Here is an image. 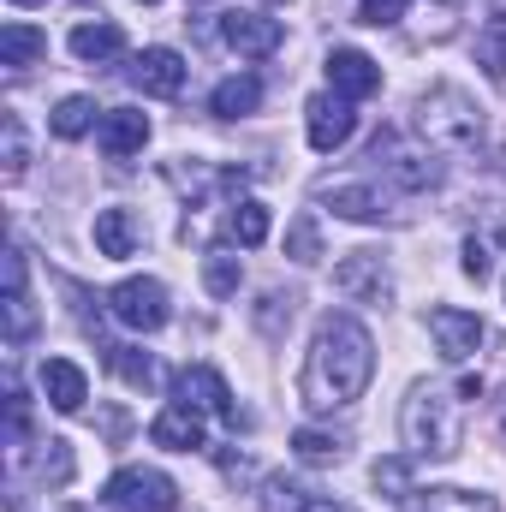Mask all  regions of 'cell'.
<instances>
[{
	"label": "cell",
	"mask_w": 506,
	"mask_h": 512,
	"mask_svg": "<svg viewBox=\"0 0 506 512\" xmlns=\"http://www.w3.org/2000/svg\"><path fill=\"white\" fill-rule=\"evenodd\" d=\"M376 376V340L358 316L346 310H328L316 322V340L304 352V376H298V393L310 411H346L352 399H364V387Z\"/></svg>",
	"instance_id": "6da1fadb"
},
{
	"label": "cell",
	"mask_w": 506,
	"mask_h": 512,
	"mask_svg": "<svg viewBox=\"0 0 506 512\" xmlns=\"http://www.w3.org/2000/svg\"><path fill=\"white\" fill-rule=\"evenodd\" d=\"M483 382L465 376L459 387L441 382H417L405 393V411H399V435H405V453L411 459H453L459 441H465V399H477Z\"/></svg>",
	"instance_id": "7a4b0ae2"
},
{
	"label": "cell",
	"mask_w": 506,
	"mask_h": 512,
	"mask_svg": "<svg viewBox=\"0 0 506 512\" xmlns=\"http://www.w3.org/2000/svg\"><path fill=\"white\" fill-rule=\"evenodd\" d=\"M411 131L435 155H477L483 149V108L459 84H429L411 102Z\"/></svg>",
	"instance_id": "3957f363"
},
{
	"label": "cell",
	"mask_w": 506,
	"mask_h": 512,
	"mask_svg": "<svg viewBox=\"0 0 506 512\" xmlns=\"http://www.w3.org/2000/svg\"><path fill=\"white\" fill-rule=\"evenodd\" d=\"M370 161H376V173H387L399 191H435L441 185V155L423 149V143H405L399 131H376Z\"/></svg>",
	"instance_id": "277c9868"
},
{
	"label": "cell",
	"mask_w": 506,
	"mask_h": 512,
	"mask_svg": "<svg viewBox=\"0 0 506 512\" xmlns=\"http://www.w3.org/2000/svg\"><path fill=\"white\" fill-rule=\"evenodd\" d=\"M102 507L108 512H179V483L155 465H126L108 477L102 489Z\"/></svg>",
	"instance_id": "5b68a950"
},
{
	"label": "cell",
	"mask_w": 506,
	"mask_h": 512,
	"mask_svg": "<svg viewBox=\"0 0 506 512\" xmlns=\"http://www.w3.org/2000/svg\"><path fill=\"white\" fill-rule=\"evenodd\" d=\"M108 310H114V322L131 328V334H155V328H167V316H173L167 286H161L155 274H131V280H120V286L108 292Z\"/></svg>",
	"instance_id": "8992f818"
},
{
	"label": "cell",
	"mask_w": 506,
	"mask_h": 512,
	"mask_svg": "<svg viewBox=\"0 0 506 512\" xmlns=\"http://www.w3.org/2000/svg\"><path fill=\"white\" fill-rule=\"evenodd\" d=\"M334 286H340V298H352V304H376V310L393 304V268H387L381 251H346L340 268H334Z\"/></svg>",
	"instance_id": "52a82bcc"
},
{
	"label": "cell",
	"mask_w": 506,
	"mask_h": 512,
	"mask_svg": "<svg viewBox=\"0 0 506 512\" xmlns=\"http://www.w3.org/2000/svg\"><path fill=\"white\" fill-rule=\"evenodd\" d=\"M173 399H185V405H197L203 417H221V423H245L239 417V399H233V387L221 382V370H209V364H191V370H179L173 376Z\"/></svg>",
	"instance_id": "ba28073f"
},
{
	"label": "cell",
	"mask_w": 506,
	"mask_h": 512,
	"mask_svg": "<svg viewBox=\"0 0 506 512\" xmlns=\"http://www.w3.org/2000/svg\"><path fill=\"white\" fill-rule=\"evenodd\" d=\"M429 340H435V352L447 364H471L477 346H483V316H471L459 304H435L429 310Z\"/></svg>",
	"instance_id": "9c48e42d"
},
{
	"label": "cell",
	"mask_w": 506,
	"mask_h": 512,
	"mask_svg": "<svg viewBox=\"0 0 506 512\" xmlns=\"http://www.w3.org/2000/svg\"><path fill=\"white\" fill-rule=\"evenodd\" d=\"M0 316H6V346H24L36 334V304H30V262L24 245L6 251V292H0Z\"/></svg>",
	"instance_id": "30bf717a"
},
{
	"label": "cell",
	"mask_w": 506,
	"mask_h": 512,
	"mask_svg": "<svg viewBox=\"0 0 506 512\" xmlns=\"http://www.w3.org/2000/svg\"><path fill=\"white\" fill-rule=\"evenodd\" d=\"M304 131H310V149H316V155H334L340 143H352L358 114H352V102H346V96L322 90V96H310V102H304Z\"/></svg>",
	"instance_id": "8fae6325"
},
{
	"label": "cell",
	"mask_w": 506,
	"mask_h": 512,
	"mask_svg": "<svg viewBox=\"0 0 506 512\" xmlns=\"http://www.w3.org/2000/svg\"><path fill=\"white\" fill-rule=\"evenodd\" d=\"M221 42H227L239 60H268V54L286 42V30H280V18H268V12H227V18H221Z\"/></svg>",
	"instance_id": "7c38bea8"
},
{
	"label": "cell",
	"mask_w": 506,
	"mask_h": 512,
	"mask_svg": "<svg viewBox=\"0 0 506 512\" xmlns=\"http://www.w3.org/2000/svg\"><path fill=\"white\" fill-rule=\"evenodd\" d=\"M149 441H155V447H167V453H203V447H209L203 411H197V405H185V399L161 405V411H155V423H149Z\"/></svg>",
	"instance_id": "4fadbf2b"
},
{
	"label": "cell",
	"mask_w": 506,
	"mask_h": 512,
	"mask_svg": "<svg viewBox=\"0 0 506 512\" xmlns=\"http://www.w3.org/2000/svg\"><path fill=\"white\" fill-rule=\"evenodd\" d=\"M131 84H137L143 96L173 102V96L185 90V54H179V48H143V54L131 60Z\"/></svg>",
	"instance_id": "5bb4252c"
},
{
	"label": "cell",
	"mask_w": 506,
	"mask_h": 512,
	"mask_svg": "<svg viewBox=\"0 0 506 512\" xmlns=\"http://www.w3.org/2000/svg\"><path fill=\"white\" fill-rule=\"evenodd\" d=\"M328 90L346 96V102H364V96L381 90V66L364 48H334V54H328Z\"/></svg>",
	"instance_id": "9a60e30c"
},
{
	"label": "cell",
	"mask_w": 506,
	"mask_h": 512,
	"mask_svg": "<svg viewBox=\"0 0 506 512\" xmlns=\"http://www.w3.org/2000/svg\"><path fill=\"white\" fill-rule=\"evenodd\" d=\"M322 203H328L340 221H358V227H381V221L399 215L381 185H334V191H322Z\"/></svg>",
	"instance_id": "2e32d148"
},
{
	"label": "cell",
	"mask_w": 506,
	"mask_h": 512,
	"mask_svg": "<svg viewBox=\"0 0 506 512\" xmlns=\"http://www.w3.org/2000/svg\"><path fill=\"white\" fill-rule=\"evenodd\" d=\"M96 143H102L108 161L143 155V143H149V114H143V108H108L102 126H96Z\"/></svg>",
	"instance_id": "e0dca14e"
},
{
	"label": "cell",
	"mask_w": 506,
	"mask_h": 512,
	"mask_svg": "<svg viewBox=\"0 0 506 512\" xmlns=\"http://www.w3.org/2000/svg\"><path fill=\"white\" fill-rule=\"evenodd\" d=\"M256 507L262 512H358V507H346V501H334V495H322V489L292 483V477H268L262 495H256Z\"/></svg>",
	"instance_id": "ac0fdd59"
},
{
	"label": "cell",
	"mask_w": 506,
	"mask_h": 512,
	"mask_svg": "<svg viewBox=\"0 0 506 512\" xmlns=\"http://www.w3.org/2000/svg\"><path fill=\"white\" fill-rule=\"evenodd\" d=\"M36 382H42V393H48L54 411H84V399H90V376H84L72 358H42Z\"/></svg>",
	"instance_id": "d6986e66"
},
{
	"label": "cell",
	"mask_w": 506,
	"mask_h": 512,
	"mask_svg": "<svg viewBox=\"0 0 506 512\" xmlns=\"http://www.w3.org/2000/svg\"><path fill=\"white\" fill-rule=\"evenodd\" d=\"M66 48H72L84 66H108V60H120V54H126V30H120V24H108V18H102V24H78V30L66 36Z\"/></svg>",
	"instance_id": "ffe728a7"
},
{
	"label": "cell",
	"mask_w": 506,
	"mask_h": 512,
	"mask_svg": "<svg viewBox=\"0 0 506 512\" xmlns=\"http://www.w3.org/2000/svg\"><path fill=\"white\" fill-rule=\"evenodd\" d=\"M256 108H262V78H251V72L221 78V84L209 90V114H215V120H245Z\"/></svg>",
	"instance_id": "44dd1931"
},
{
	"label": "cell",
	"mask_w": 506,
	"mask_h": 512,
	"mask_svg": "<svg viewBox=\"0 0 506 512\" xmlns=\"http://www.w3.org/2000/svg\"><path fill=\"white\" fill-rule=\"evenodd\" d=\"M137 245H143V221H137L131 209H102V215H96V251L102 256L120 262V256H131Z\"/></svg>",
	"instance_id": "7402d4cb"
},
{
	"label": "cell",
	"mask_w": 506,
	"mask_h": 512,
	"mask_svg": "<svg viewBox=\"0 0 506 512\" xmlns=\"http://www.w3.org/2000/svg\"><path fill=\"white\" fill-rule=\"evenodd\" d=\"M42 54H48V36H42L36 24L12 18V24L0 30V66H6V72H24V66H36Z\"/></svg>",
	"instance_id": "603a6c76"
},
{
	"label": "cell",
	"mask_w": 506,
	"mask_h": 512,
	"mask_svg": "<svg viewBox=\"0 0 506 512\" xmlns=\"http://www.w3.org/2000/svg\"><path fill=\"white\" fill-rule=\"evenodd\" d=\"M346 447H352V441H346L340 429H316V423H304V429L292 435V453H298L304 465H340Z\"/></svg>",
	"instance_id": "cb8c5ba5"
},
{
	"label": "cell",
	"mask_w": 506,
	"mask_h": 512,
	"mask_svg": "<svg viewBox=\"0 0 506 512\" xmlns=\"http://www.w3.org/2000/svg\"><path fill=\"white\" fill-rule=\"evenodd\" d=\"M0 173H6V185H18L30 173V137H24L18 114H0Z\"/></svg>",
	"instance_id": "d4e9b609"
},
{
	"label": "cell",
	"mask_w": 506,
	"mask_h": 512,
	"mask_svg": "<svg viewBox=\"0 0 506 512\" xmlns=\"http://www.w3.org/2000/svg\"><path fill=\"white\" fill-rule=\"evenodd\" d=\"M477 66L489 72L495 90H506V6L483 24V36H477Z\"/></svg>",
	"instance_id": "484cf974"
},
{
	"label": "cell",
	"mask_w": 506,
	"mask_h": 512,
	"mask_svg": "<svg viewBox=\"0 0 506 512\" xmlns=\"http://www.w3.org/2000/svg\"><path fill=\"white\" fill-rule=\"evenodd\" d=\"M221 227H227V239H233V245H245V251H251V245L268 239V209L245 197V203H233V209H227V221H221Z\"/></svg>",
	"instance_id": "4316f807"
},
{
	"label": "cell",
	"mask_w": 506,
	"mask_h": 512,
	"mask_svg": "<svg viewBox=\"0 0 506 512\" xmlns=\"http://www.w3.org/2000/svg\"><path fill=\"white\" fill-rule=\"evenodd\" d=\"M96 114H102V108H96L90 96H66V102L54 108V137H66V143H72V137H84V131H96V126H102Z\"/></svg>",
	"instance_id": "83f0119b"
},
{
	"label": "cell",
	"mask_w": 506,
	"mask_h": 512,
	"mask_svg": "<svg viewBox=\"0 0 506 512\" xmlns=\"http://www.w3.org/2000/svg\"><path fill=\"white\" fill-rule=\"evenodd\" d=\"M239 280H245V268H239V256L233 251H209L203 256V286H209L215 298H233Z\"/></svg>",
	"instance_id": "f1b7e54d"
},
{
	"label": "cell",
	"mask_w": 506,
	"mask_h": 512,
	"mask_svg": "<svg viewBox=\"0 0 506 512\" xmlns=\"http://www.w3.org/2000/svg\"><path fill=\"white\" fill-rule=\"evenodd\" d=\"M411 501H417V507H423V512H501V507H495V501H477L471 489H429V495L417 489Z\"/></svg>",
	"instance_id": "f546056e"
},
{
	"label": "cell",
	"mask_w": 506,
	"mask_h": 512,
	"mask_svg": "<svg viewBox=\"0 0 506 512\" xmlns=\"http://www.w3.org/2000/svg\"><path fill=\"white\" fill-rule=\"evenodd\" d=\"M108 352V370L131 387H149L155 382V364H149V352H137V346H102Z\"/></svg>",
	"instance_id": "4dcf8cb0"
},
{
	"label": "cell",
	"mask_w": 506,
	"mask_h": 512,
	"mask_svg": "<svg viewBox=\"0 0 506 512\" xmlns=\"http://www.w3.org/2000/svg\"><path fill=\"white\" fill-rule=\"evenodd\" d=\"M286 256L292 262H322V233H316V215H298L292 227H286Z\"/></svg>",
	"instance_id": "1f68e13d"
},
{
	"label": "cell",
	"mask_w": 506,
	"mask_h": 512,
	"mask_svg": "<svg viewBox=\"0 0 506 512\" xmlns=\"http://www.w3.org/2000/svg\"><path fill=\"white\" fill-rule=\"evenodd\" d=\"M370 477H376V489L387 495V501H411V495H417V489H411V465H405V459H376V471H370Z\"/></svg>",
	"instance_id": "d6a6232c"
},
{
	"label": "cell",
	"mask_w": 506,
	"mask_h": 512,
	"mask_svg": "<svg viewBox=\"0 0 506 512\" xmlns=\"http://www.w3.org/2000/svg\"><path fill=\"white\" fill-rule=\"evenodd\" d=\"M405 6H411V0H358V24L387 30V24H399V18H405Z\"/></svg>",
	"instance_id": "836d02e7"
},
{
	"label": "cell",
	"mask_w": 506,
	"mask_h": 512,
	"mask_svg": "<svg viewBox=\"0 0 506 512\" xmlns=\"http://www.w3.org/2000/svg\"><path fill=\"white\" fill-rule=\"evenodd\" d=\"M292 292H268L262 298V310H256V322H262V334H280V322H292Z\"/></svg>",
	"instance_id": "e575fe53"
},
{
	"label": "cell",
	"mask_w": 506,
	"mask_h": 512,
	"mask_svg": "<svg viewBox=\"0 0 506 512\" xmlns=\"http://www.w3.org/2000/svg\"><path fill=\"white\" fill-rule=\"evenodd\" d=\"M42 477H48L54 489L72 477V441H48V453H42Z\"/></svg>",
	"instance_id": "d590c367"
},
{
	"label": "cell",
	"mask_w": 506,
	"mask_h": 512,
	"mask_svg": "<svg viewBox=\"0 0 506 512\" xmlns=\"http://www.w3.org/2000/svg\"><path fill=\"white\" fill-rule=\"evenodd\" d=\"M465 274H471V280H489V274H495V262H489V245H483V239H465Z\"/></svg>",
	"instance_id": "8d00e7d4"
},
{
	"label": "cell",
	"mask_w": 506,
	"mask_h": 512,
	"mask_svg": "<svg viewBox=\"0 0 506 512\" xmlns=\"http://www.w3.org/2000/svg\"><path fill=\"white\" fill-rule=\"evenodd\" d=\"M495 429H501V441H506V393L495 399Z\"/></svg>",
	"instance_id": "74e56055"
},
{
	"label": "cell",
	"mask_w": 506,
	"mask_h": 512,
	"mask_svg": "<svg viewBox=\"0 0 506 512\" xmlns=\"http://www.w3.org/2000/svg\"><path fill=\"white\" fill-rule=\"evenodd\" d=\"M12 6H42V0H12Z\"/></svg>",
	"instance_id": "f35d334b"
},
{
	"label": "cell",
	"mask_w": 506,
	"mask_h": 512,
	"mask_svg": "<svg viewBox=\"0 0 506 512\" xmlns=\"http://www.w3.org/2000/svg\"><path fill=\"white\" fill-rule=\"evenodd\" d=\"M143 6H155V0H143Z\"/></svg>",
	"instance_id": "ab89813d"
},
{
	"label": "cell",
	"mask_w": 506,
	"mask_h": 512,
	"mask_svg": "<svg viewBox=\"0 0 506 512\" xmlns=\"http://www.w3.org/2000/svg\"><path fill=\"white\" fill-rule=\"evenodd\" d=\"M78 6H90V0H78Z\"/></svg>",
	"instance_id": "60d3db41"
}]
</instances>
